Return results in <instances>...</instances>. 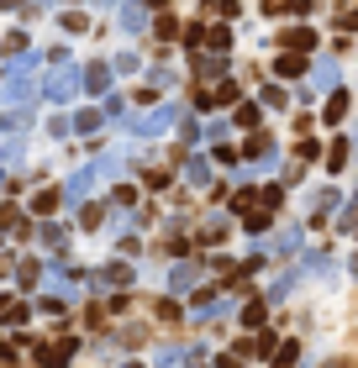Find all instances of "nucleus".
<instances>
[{
    "mask_svg": "<svg viewBox=\"0 0 358 368\" xmlns=\"http://www.w3.org/2000/svg\"><path fill=\"white\" fill-rule=\"evenodd\" d=\"M37 63H42V53H22V58L11 63V74L0 79V106H22V100L37 95Z\"/></svg>",
    "mask_w": 358,
    "mask_h": 368,
    "instance_id": "obj_1",
    "label": "nucleus"
},
{
    "mask_svg": "<svg viewBox=\"0 0 358 368\" xmlns=\"http://www.w3.org/2000/svg\"><path fill=\"white\" fill-rule=\"evenodd\" d=\"M95 184H106V168H100V158H95V163H84V168H74V174L63 179V205H74V211H79V205L95 195Z\"/></svg>",
    "mask_w": 358,
    "mask_h": 368,
    "instance_id": "obj_2",
    "label": "nucleus"
},
{
    "mask_svg": "<svg viewBox=\"0 0 358 368\" xmlns=\"http://www.w3.org/2000/svg\"><path fill=\"white\" fill-rule=\"evenodd\" d=\"M143 143H153V137H169V131L179 127V106H153V111H143V116H132L127 121Z\"/></svg>",
    "mask_w": 358,
    "mask_h": 368,
    "instance_id": "obj_3",
    "label": "nucleus"
},
{
    "mask_svg": "<svg viewBox=\"0 0 358 368\" xmlns=\"http://www.w3.org/2000/svg\"><path fill=\"white\" fill-rule=\"evenodd\" d=\"M116 26L127 37H143L148 32V6H137V0H121L116 6Z\"/></svg>",
    "mask_w": 358,
    "mask_h": 368,
    "instance_id": "obj_4",
    "label": "nucleus"
},
{
    "mask_svg": "<svg viewBox=\"0 0 358 368\" xmlns=\"http://www.w3.org/2000/svg\"><path fill=\"white\" fill-rule=\"evenodd\" d=\"M79 74H84V69H59L48 84H42V95H48V100H74V90H79Z\"/></svg>",
    "mask_w": 358,
    "mask_h": 368,
    "instance_id": "obj_5",
    "label": "nucleus"
},
{
    "mask_svg": "<svg viewBox=\"0 0 358 368\" xmlns=\"http://www.w3.org/2000/svg\"><path fill=\"white\" fill-rule=\"evenodd\" d=\"M111 63H90V69H84V90H90V95H111Z\"/></svg>",
    "mask_w": 358,
    "mask_h": 368,
    "instance_id": "obj_6",
    "label": "nucleus"
},
{
    "mask_svg": "<svg viewBox=\"0 0 358 368\" xmlns=\"http://www.w3.org/2000/svg\"><path fill=\"white\" fill-rule=\"evenodd\" d=\"M195 289V269L190 263H174V269H169V295H190Z\"/></svg>",
    "mask_w": 358,
    "mask_h": 368,
    "instance_id": "obj_7",
    "label": "nucleus"
},
{
    "mask_svg": "<svg viewBox=\"0 0 358 368\" xmlns=\"http://www.w3.org/2000/svg\"><path fill=\"white\" fill-rule=\"evenodd\" d=\"M279 42H285L290 53H311V48H316V32H311V26H290Z\"/></svg>",
    "mask_w": 358,
    "mask_h": 368,
    "instance_id": "obj_8",
    "label": "nucleus"
},
{
    "mask_svg": "<svg viewBox=\"0 0 358 368\" xmlns=\"http://www.w3.org/2000/svg\"><path fill=\"white\" fill-rule=\"evenodd\" d=\"M274 253H279V258H295V253H300V221H290L285 232L274 237Z\"/></svg>",
    "mask_w": 358,
    "mask_h": 368,
    "instance_id": "obj_9",
    "label": "nucleus"
},
{
    "mask_svg": "<svg viewBox=\"0 0 358 368\" xmlns=\"http://www.w3.org/2000/svg\"><path fill=\"white\" fill-rule=\"evenodd\" d=\"M100 121H111L106 111H95V106H84L79 116H74V131H79V137H90V131H100Z\"/></svg>",
    "mask_w": 358,
    "mask_h": 368,
    "instance_id": "obj_10",
    "label": "nucleus"
},
{
    "mask_svg": "<svg viewBox=\"0 0 358 368\" xmlns=\"http://www.w3.org/2000/svg\"><path fill=\"white\" fill-rule=\"evenodd\" d=\"M343 116H348V90H332V95H327V111H322V121H327V127H337Z\"/></svg>",
    "mask_w": 358,
    "mask_h": 368,
    "instance_id": "obj_11",
    "label": "nucleus"
},
{
    "mask_svg": "<svg viewBox=\"0 0 358 368\" xmlns=\"http://www.w3.org/2000/svg\"><path fill=\"white\" fill-rule=\"evenodd\" d=\"M185 179H190V190H205V184H211V163H205V158H190V163H185Z\"/></svg>",
    "mask_w": 358,
    "mask_h": 368,
    "instance_id": "obj_12",
    "label": "nucleus"
},
{
    "mask_svg": "<svg viewBox=\"0 0 358 368\" xmlns=\"http://www.w3.org/2000/svg\"><path fill=\"white\" fill-rule=\"evenodd\" d=\"M201 237H205V242H221V237H227V216H221V211H211V216L201 221Z\"/></svg>",
    "mask_w": 358,
    "mask_h": 368,
    "instance_id": "obj_13",
    "label": "nucleus"
},
{
    "mask_svg": "<svg viewBox=\"0 0 358 368\" xmlns=\"http://www.w3.org/2000/svg\"><path fill=\"white\" fill-rule=\"evenodd\" d=\"M337 200H343L337 190H316V195H311V211H316V221H322V216H332V211H337Z\"/></svg>",
    "mask_w": 358,
    "mask_h": 368,
    "instance_id": "obj_14",
    "label": "nucleus"
},
{
    "mask_svg": "<svg viewBox=\"0 0 358 368\" xmlns=\"http://www.w3.org/2000/svg\"><path fill=\"white\" fill-rule=\"evenodd\" d=\"M274 74L279 79H300V74H306V58H300V53H285V58L274 63Z\"/></svg>",
    "mask_w": 358,
    "mask_h": 368,
    "instance_id": "obj_15",
    "label": "nucleus"
},
{
    "mask_svg": "<svg viewBox=\"0 0 358 368\" xmlns=\"http://www.w3.org/2000/svg\"><path fill=\"white\" fill-rule=\"evenodd\" d=\"M195 69H201L205 79H216V74L227 69V53H201V58H195Z\"/></svg>",
    "mask_w": 358,
    "mask_h": 368,
    "instance_id": "obj_16",
    "label": "nucleus"
},
{
    "mask_svg": "<svg viewBox=\"0 0 358 368\" xmlns=\"http://www.w3.org/2000/svg\"><path fill=\"white\" fill-rule=\"evenodd\" d=\"M153 363H158V368H179V363H190V347H158Z\"/></svg>",
    "mask_w": 358,
    "mask_h": 368,
    "instance_id": "obj_17",
    "label": "nucleus"
},
{
    "mask_svg": "<svg viewBox=\"0 0 358 368\" xmlns=\"http://www.w3.org/2000/svg\"><path fill=\"white\" fill-rule=\"evenodd\" d=\"M59 200H63V190L59 195H53V190H37L32 195V216H53V205H59Z\"/></svg>",
    "mask_w": 358,
    "mask_h": 368,
    "instance_id": "obj_18",
    "label": "nucleus"
},
{
    "mask_svg": "<svg viewBox=\"0 0 358 368\" xmlns=\"http://www.w3.org/2000/svg\"><path fill=\"white\" fill-rule=\"evenodd\" d=\"M37 242H42V248H53V253H59V248H63V226L42 221V226H37Z\"/></svg>",
    "mask_w": 358,
    "mask_h": 368,
    "instance_id": "obj_19",
    "label": "nucleus"
},
{
    "mask_svg": "<svg viewBox=\"0 0 358 368\" xmlns=\"http://www.w3.org/2000/svg\"><path fill=\"white\" fill-rule=\"evenodd\" d=\"M316 90H337V63H316Z\"/></svg>",
    "mask_w": 358,
    "mask_h": 368,
    "instance_id": "obj_20",
    "label": "nucleus"
},
{
    "mask_svg": "<svg viewBox=\"0 0 358 368\" xmlns=\"http://www.w3.org/2000/svg\"><path fill=\"white\" fill-rule=\"evenodd\" d=\"M174 79H179V74H174V69H164V63H153V69H148V84H153V90H169Z\"/></svg>",
    "mask_w": 358,
    "mask_h": 368,
    "instance_id": "obj_21",
    "label": "nucleus"
},
{
    "mask_svg": "<svg viewBox=\"0 0 358 368\" xmlns=\"http://www.w3.org/2000/svg\"><path fill=\"white\" fill-rule=\"evenodd\" d=\"M205 95H211V106H227V100H238V84H232V79H221L216 90H205Z\"/></svg>",
    "mask_w": 358,
    "mask_h": 368,
    "instance_id": "obj_22",
    "label": "nucleus"
},
{
    "mask_svg": "<svg viewBox=\"0 0 358 368\" xmlns=\"http://www.w3.org/2000/svg\"><path fill=\"white\" fill-rule=\"evenodd\" d=\"M100 279H106V285H121V289H127V285H132V269H127V263H111Z\"/></svg>",
    "mask_w": 358,
    "mask_h": 368,
    "instance_id": "obj_23",
    "label": "nucleus"
},
{
    "mask_svg": "<svg viewBox=\"0 0 358 368\" xmlns=\"http://www.w3.org/2000/svg\"><path fill=\"white\" fill-rule=\"evenodd\" d=\"M242 226H248V232H263V226H269V205H253V211L242 216Z\"/></svg>",
    "mask_w": 358,
    "mask_h": 368,
    "instance_id": "obj_24",
    "label": "nucleus"
},
{
    "mask_svg": "<svg viewBox=\"0 0 358 368\" xmlns=\"http://www.w3.org/2000/svg\"><path fill=\"white\" fill-rule=\"evenodd\" d=\"M111 69H116V74H137V53H132V48H121L116 58H111Z\"/></svg>",
    "mask_w": 358,
    "mask_h": 368,
    "instance_id": "obj_25",
    "label": "nucleus"
},
{
    "mask_svg": "<svg viewBox=\"0 0 358 368\" xmlns=\"http://www.w3.org/2000/svg\"><path fill=\"white\" fill-rule=\"evenodd\" d=\"M343 163H348V143H343V137H337V143L327 147V168H332V174H337V168H343Z\"/></svg>",
    "mask_w": 358,
    "mask_h": 368,
    "instance_id": "obj_26",
    "label": "nucleus"
},
{
    "mask_svg": "<svg viewBox=\"0 0 358 368\" xmlns=\"http://www.w3.org/2000/svg\"><path fill=\"white\" fill-rule=\"evenodd\" d=\"M205 42H211L216 53H227V42H232V32L227 26H205Z\"/></svg>",
    "mask_w": 358,
    "mask_h": 368,
    "instance_id": "obj_27",
    "label": "nucleus"
},
{
    "mask_svg": "<svg viewBox=\"0 0 358 368\" xmlns=\"http://www.w3.org/2000/svg\"><path fill=\"white\" fill-rule=\"evenodd\" d=\"M263 310H269V300H253V305L242 310V326H263Z\"/></svg>",
    "mask_w": 358,
    "mask_h": 368,
    "instance_id": "obj_28",
    "label": "nucleus"
},
{
    "mask_svg": "<svg viewBox=\"0 0 358 368\" xmlns=\"http://www.w3.org/2000/svg\"><path fill=\"white\" fill-rule=\"evenodd\" d=\"M26 121H32V116H26V111H6V116H0V131H22Z\"/></svg>",
    "mask_w": 358,
    "mask_h": 368,
    "instance_id": "obj_29",
    "label": "nucleus"
},
{
    "mask_svg": "<svg viewBox=\"0 0 358 368\" xmlns=\"http://www.w3.org/2000/svg\"><path fill=\"white\" fill-rule=\"evenodd\" d=\"M263 106H274V111H285V106H290V90H279V84H274V90H263Z\"/></svg>",
    "mask_w": 358,
    "mask_h": 368,
    "instance_id": "obj_30",
    "label": "nucleus"
},
{
    "mask_svg": "<svg viewBox=\"0 0 358 368\" xmlns=\"http://www.w3.org/2000/svg\"><path fill=\"white\" fill-rule=\"evenodd\" d=\"M16 163H22V143H6L0 147V168H16Z\"/></svg>",
    "mask_w": 358,
    "mask_h": 368,
    "instance_id": "obj_31",
    "label": "nucleus"
},
{
    "mask_svg": "<svg viewBox=\"0 0 358 368\" xmlns=\"http://www.w3.org/2000/svg\"><path fill=\"white\" fill-rule=\"evenodd\" d=\"M63 32H69V37H79V32H90V22H84L79 11H69V16H63Z\"/></svg>",
    "mask_w": 358,
    "mask_h": 368,
    "instance_id": "obj_32",
    "label": "nucleus"
},
{
    "mask_svg": "<svg viewBox=\"0 0 358 368\" xmlns=\"http://www.w3.org/2000/svg\"><path fill=\"white\" fill-rule=\"evenodd\" d=\"M238 127H258V106H253V100L238 106Z\"/></svg>",
    "mask_w": 358,
    "mask_h": 368,
    "instance_id": "obj_33",
    "label": "nucleus"
},
{
    "mask_svg": "<svg viewBox=\"0 0 358 368\" xmlns=\"http://www.w3.org/2000/svg\"><path fill=\"white\" fill-rule=\"evenodd\" d=\"M42 285V269H37V263H22V289H37Z\"/></svg>",
    "mask_w": 358,
    "mask_h": 368,
    "instance_id": "obj_34",
    "label": "nucleus"
},
{
    "mask_svg": "<svg viewBox=\"0 0 358 368\" xmlns=\"http://www.w3.org/2000/svg\"><path fill=\"white\" fill-rule=\"evenodd\" d=\"M106 116L121 121V116H127V100H121V95H106Z\"/></svg>",
    "mask_w": 358,
    "mask_h": 368,
    "instance_id": "obj_35",
    "label": "nucleus"
},
{
    "mask_svg": "<svg viewBox=\"0 0 358 368\" xmlns=\"http://www.w3.org/2000/svg\"><path fill=\"white\" fill-rule=\"evenodd\" d=\"M263 205H269V211H279V205H285V190H279V184H269V190H263Z\"/></svg>",
    "mask_w": 358,
    "mask_h": 368,
    "instance_id": "obj_36",
    "label": "nucleus"
},
{
    "mask_svg": "<svg viewBox=\"0 0 358 368\" xmlns=\"http://www.w3.org/2000/svg\"><path fill=\"white\" fill-rule=\"evenodd\" d=\"M274 347H279V342H274V332H258V342H253V353H263V358H269V353H274Z\"/></svg>",
    "mask_w": 358,
    "mask_h": 368,
    "instance_id": "obj_37",
    "label": "nucleus"
},
{
    "mask_svg": "<svg viewBox=\"0 0 358 368\" xmlns=\"http://www.w3.org/2000/svg\"><path fill=\"white\" fill-rule=\"evenodd\" d=\"M111 200H116V211H127V205H137V190H127V184H121V190L111 195Z\"/></svg>",
    "mask_w": 358,
    "mask_h": 368,
    "instance_id": "obj_38",
    "label": "nucleus"
},
{
    "mask_svg": "<svg viewBox=\"0 0 358 368\" xmlns=\"http://www.w3.org/2000/svg\"><path fill=\"white\" fill-rule=\"evenodd\" d=\"M353 221H358V200H348L343 211H337V226H353Z\"/></svg>",
    "mask_w": 358,
    "mask_h": 368,
    "instance_id": "obj_39",
    "label": "nucleus"
},
{
    "mask_svg": "<svg viewBox=\"0 0 358 368\" xmlns=\"http://www.w3.org/2000/svg\"><path fill=\"white\" fill-rule=\"evenodd\" d=\"M290 6H295V0H263V11H269V16H285Z\"/></svg>",
    "mask_w": 358,
    "mask_h": 368,
    "instance_id": "obj_40",
    "label": "nucleus"
},
{
    "mask_svg": "<svg viewBox=\"0 0 358 368\" xmlns=\"http://www.w3.org/2000/svg\"><path fill=\"white\" fill-rule=\"evenodd\" d=\"M211 11H216V16H238V0H216Z\"/></svg>",
    "mask_w": 358,
    "mask_h": 368,
    "instance_id": "obj_41",
    "label": "nucleus"
},
{
    "mask_svg": "<svg viewBox=\"0 0 358 368\" xmlns=\"http://www.w3.org/2000/svg\"><path fill=\"white\" fill-rule=\"evenodd\" d=\"M322 368H348V363H337V358H332V363H322Z\"/></svg>",
    "mask_w": 358,
    "mask_h": 368,
    "instance_id": "obj_42",
    "label": "nucleus"
},
{
    "mask_svg": "<svg viewBox=\"0 0 358 368\" xmlns=\"http://www.w3.org/2000/svg\"><path fill=\"white\" fill-rule=\"evenodd\" d=\"M11 6H16V0H0V11H11Z\"/></svg>",
    "mask_w": 358,
    "mask_h": 368,
    "instance_id": "obj_43",
    "label": "nucleus"
},
{
    "mask_svg": "<svg viewBox=\"0 0 358 368\" xmlns=\"http://www.w3.org/2000/svg\"><path fill=\"white\" fill-rule=\"evenodd\" d=\"M348 269H353V279H358V258H353V263H348Z\"/></svg>",
    "mask_w": 358,
    "mask_h": 368,
    "instance_id": "obj_44",
    "label": "nucleus"
},
{
    "mask_svg": "<svg viewBox=\"0 0 358 368\" xmlns=\"http://www.w3.org/2000/svg\"><path fill=\"white\" fill-rule=\"evenodd\" d=\"M121 368H143V363H121Z\"/></svg>",
    "mask_w": 358,
    "mask_h": 368,
    "instance_id": "obj_45",
    "label": "nucleus"
},
{
    "mask_svg": "<svg viewBox=\"0 0 358 368\" xmlns=\"http://www.w3.org/2000/svg\"><path fill=\"white\" fill-rule=\"evenodd\" d=\"M0 184H6V168H0Z\"/></svg>",
    "mask_w": 358,
    "mask_h": 368,
    "instance_id": "obj_46",
    "label": "nucleus"
},
{
    "mask_svg": "<svg viewBox=\"0 0 358 368\" xmlns=\"http://www.w3.org/2000/svg\"><path fill=\"white\" fill-rule=\"evenodd\" d=\"M279 368H290V363H279Z\"/></svg>",
    "mask_w": 358,
    "mask_h": 368,
    "instance_id": "obj_47",
    "label": "nucleus"
},
{
    "mask_svg": "<svg viewBox=\"0 0 358 368\" xmlns=\"http://www.w3.org/2000/svg\"><path fill=\"white\" fill-rule=\"evenodd\" d=\"M100 6H106V0H100Z\"/></svg>",
    "mask_w": 358,
    "mask_h": 368,
    "instance_id": "obj_48",
    "label": "nucleus"
},
{
    "mask_svg": "<svg viewBox=\"0 0 358 368\" xmlns=\"http://www.w3.org/2000/svg\"><path fill=\"white\" fill-rule=\"evenodd\" d=\"M353 200H358V195H353Z\"/></svg>",
    "mask_w": 358,
    "mask_h": 368,
    "instance_id": "obj_49",
    "label": "nucleus"
}]
</instances>
